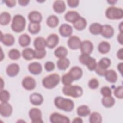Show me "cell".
<instances>
[{
	"instance_id": "1",
	"label": "cell",
	"mask_w": 123,
	"mask_h": 123,
	"mask_svg": "<svg viewBox=\"0 0 123 123\" xmlns=\"http://www.w3.org/2000/svg\"><path fill=\"white\" fill-rule=\"evenodd\" d=\"M54 103L57 108L65 112L72 111L74 107V102L72 99L61 96L56 97L54 99Z\"/></svg>"
},
{
	"instance_id": "35",
	"label": "cell",
	"mask_w": 123,
	"mask_h": 123,
	"mask_svg": "<svg viewBox=\"0 0 123 123\" xmlns=\"http://www.w3.org/2000/svg\"><path fill=\"white\" fill-rule=\"evenodd\" d=\"M22 56L25 60H32L35 58L34 50L30 48H25L22 52Z\"/></svg>"
},
{
	"instance_id": "24",
	"label": "cell",
	"mask_w": 123,
	"mask_h": 123,
	"mask_svg": "<svg viewBox=\"0 0 123 123\" xmlns=\"http://www.w3.org/2000/svg\"><path fill=\"white\" fill-rule=\"evenodd\" d=\"M33 45L35 49H45V48L47 47L46 39L43 37H38L34 39Z\"/></svg>"
},
{
	"instance_id": "23",
	"label": "cell",
	"mask_w": 123,
	"mask_h": 123,
	"mask_svg": "<svg viewBox=\"0 0 123 123\" xmlns=\"http://www.w3.org/2000/svg\"><path fill=\"white\" fill-rule=\"evenodd\" d=\"M41 13L37 11H32L28 15V19L30 22L40 23L42 20Z\"/></svg>"
},
{
	"instance_id": "17",
	"label": "cell",
	"mask_w": 123,
	"mask_h": 123,
	"mask_svg": "<svg viewBox=\"0 0 123 123\" xmlns=\"http://www.w3.org/2000/svg\"><path fill=\"white\" fill-rule=\"evenodd\" d=\"M59 32L60 34L63 37H70L73 33V27L69 24H63L60 26Z\"/></svg>"
},
{
	"instance_id": "38",
	"label": "cell",
	"mask_w": 123,
	"mask_h": 123,
	"mask_svg": "<svg viewBox=\"0 0 123 123\" xmlns=\"http://www.w3.org/2000/svg\"><path fill=\"white\" fill-rule=\"evenodd\" d=\"M11 20V14L7 12H3L0 14V24L2 25H8Z\"/></svg>"
},
{
	"instance_id": "51",
	"label": "cell",
	"mask_w": 123,
	"mask_h": 123,
	"mask_svg": "<svg viewBox=\"0 0 123 123\" xmlns=\"http://www.w3.org/2000/svg\"><path fill=\"white\" fill-rule=\"evenodd\" d=\"M117 40L119 43L121 45H123V33H119L117 37Z\"/></svg>"
},
{
	"instance_id": "4",
	"label": "cell",
	"mask_w": 123,
	"mask_h": 123,
	"mask_svg": "<svg viewBox=\"0 0 123 123\" xmlns=\"http://www.w3.org/2000/svg\"><path fill=\"white\" fill-rule=\"evenodd\" d=\"M60 82V76L57 73H53L45 76L42 81L43 86L47 89L55 88Z\"/></svg>"
},
{
	"instance_id": "29",
	"label": "cell",
	"mask_w": 123,
	"mask_h": 123,
	"mask_svg": "<svg viewBox=\"0 0 123 123\" xmlns=\"http://www.w3.org/2000/svg\"><path fill=\"white\" fill-rule=\"evenodd\" d=\"M110 44L106 41H102L98 45V49L99 53L102 54L108 53L111 49Z\"/></svg>"
},
{
	"instance_id": "44",
	"label": "cell",
	"mask_w": 123,
	"mask_h": 123,
	"mask_svg": "<svg viewBox=\"0 0 123 123\" xmlns=\"http://www.w3.org/2000/svg\"><path fill=\"white\" fill-rule=\"evenodd\" d=\"M88 86L91 89L94 90L97 89L99 86L98 80L96 78H93L91 79L88 83Z\"/></svg>"
},
{
	"instance_id": "18",
	"label": "cell",
	"mask_w": 123,
	"mask_h": 123,
	"mask_svg": "<svg viewBox=\"0 0 123 123\" xmlns=\"http://www.w3.org/2000/svg\"><path fill=\"white\" fill-rule=\"evenodd\" d=\"M114 34V30L111 25L107 24L102 25L100 34L103 37L107 39H110L113 36Z\"/></svg>"
},
{
	"instance_id": "3",
	"label": "cell",
	"mask_w": 123,
	"mask_h": 123,
	"mask_svg": "<svg viewBox=\"0 0 123 123\" xmlns=\"http://www.w3.org/2000/svg\"><path fill=\"white\" fill-rule=\"evenodd\" d=\"M26 26V19L21 14L15 15L12 20L11 29L15 33H20L24 31Z\"/></svg>"
},
{
	"instance_id": "26",
	"label": "cell",
	"mask_w": 123,
	"mask_h": 123,
	"mask_svg": "<svg viewBox=\"0 0 123 123\" xmlns=\"http://www.w3.org/2000/svg\"><path fill=\"white\" fill-rule=\"evenodd\" d=\"M104 76L108 82L111 83H115L118 79V75L116 72L112 69L107 70Z\"/></svg>"
},
{
	"instance_id": "42",
	"label": "cell",
	"mask_w": 123,
	"mask_h": 123,
	"mask_svg": "<svg viewBox=\"0 0 123 123\" xmlns=\"http://www.w3.org/2000/svg\"><path fill=\"white\" fill-rule=\"evenodd\" d=\"M62 81L64 86L71 85L72 83L74 81L69 74L67 73L62 75Z\"/></svg>"
},
{
	"instance_id": "54",
	"label": "cell",
	"mask_w": 123,
	"mask_h": 123,
	"mask_svg": "<svg viewBox=\"0 0 123 123\" xmlns=\"http://www.w3.org/2000/svg\"><path fill=\"white\" fill-rule=\"evenodd\" d=\"M72 123H83V121L82 119L80 117H76L73 119Z\"/></svg>"
},
{
	"instance_id": "30",
	"label": "cell",
	"mask_w": 123,
	"mask_h": 123,
	"mask_svg": "<svg viewBox=\"0 0 123 123\" xmlns=\"http://www.w3.org/2000/svg\"><path fill=\"white\" fill-rule=\"evenodd\" d=\"M91 111L89 107L86 105L79 106L76 110V113L80 117H86L89 115Z\"/></svg>"
},
{
	"instance_id": "58",
	"label": "cell",
	"mask_w": 123,
	"mask_h": 123,
	"mask_svg": "<svg viewBox=\"0 0 123 123\" xmlns=\"http://www.w3.org/2000/svg\"><path fill=\"white\" fill-rule=\"evenodd\" d=\"M0 49H1V55H0V61H1L4 58V53H3V51H2V48L1 47Z\"/></svg>"
},
{
	"instance_id": "22",
	"label": "cell",
	"mask_w": 123,
	"mask_h": 123,
	"mask_svg": "<svg viewBox=\"0 0 123 123\" xmlns=\"http://www.w3.org/2000/svg\"><path fill=\"white\" fill-rule=\"evenodd\" d=\"M52 8L53 11L59 14L63 13L66 10V4L63 0H57L53 4Z\"/></svg>"
},
{
	"instance_id": "10",
	"label": "cell",
	"mask_w": 123,
	"mask_h": 123,
	"mask_svg": "<svg viewBox=\"0 0 123 123\" xmlns=\"http://www.w3.org/2000/svg\"><path fill=\"white\" fill-rule=\"evenodd\" d=\"M22 86L26 90H32L36 86V82L35 79L32 76H27L22 80Z\"/></svg>"
},
{
	"instance_id": "8",
	"label": "cell",
	"mask_w": 123,
	"mask_h": 123,
	"mask_svg": "<svg viewBox=\"0 0 123 123\" xmlns=\"http://www.w3.org/2000/svg\"><path fill=\"white\" fill-rule=\"evenodd\" d=\"M29 118L33 123H42V114L41 110L37 108H31L28 112Z\"/></svg>"
},
{
	"instance_id": "33",
	"label": "cell",
	"mask_w": 123,
	"mask_h": 123,
	"mask_svg": "<svg viewBox=\"0 0 123 123\" xmlns=\"http://www.w3.org/2000/svg\"><path fill=\"white\" fill-rule=\"evenodd\" d=\"M101 103L104 107L110 108L114 105L115 100L112 96L109 97H103L101 99Z\"/></svg>"
},
{
	"instance_id": "7",
	"label": "cell",
	"mask_w": 123,
	"mask_h": 123,
	"mask_svg": "<svg viewBox=\"0 0 123 123\" xmlns=\"http://www.w3.org/2000/svg\"><path fill=\"white\" fill-rule=\"evenodd\" d=\"M111 60L106 57L101 58L97 64L95 71L99 76H104L107 69L111 65Z\"/></svg>"
},
{
	"instance_id": "13",
	"label": "cell",
	"mask_w": 123,
	"mask_h": 123,
	"mask_svg": "<svg viewBox=\"0 0 123 123\" xmlns=\"http://www.w3.org/2000/svg\"><path fill=\"white\" fill-rule=\"evenodd\" d=\"M0 40L4 45L7 47L12 46L15 42V38L10 33L3 34L1 31H0Z\"/></svg>"
},
{
	"instance_id": "37",
	"label": "cell",
	"mask_w": 123,
	"mask_h": 123,
	"mask_svg": "<svg viewBox=\"0 0 123 123\" xmlns=\"http://www.w3.org/2000/svg\"><path fill=\"white\" fill-rule=\"evenodd\" d=\"M41 29L40 23L30 22L28 25V30L29 32L32 35L37 34L39 32Z\"/></svg>"
},
{
	"instance_id": "47",
	"label": "cell",
	"mask_w": 123,
	"mask_h": 123,
	"mask_svg": "<svg viewBox=\"0 0 123 123\" xmlns=\"http://www.w3.org/2000/svg\"><path fill=\"white\" fill-rule=\"evenodd\" d=\"M55 65L51 61H47L44 64V68L47 72H51L54 70Z\"/></svg>"
},
{
	"instance_id": "19",
	"label": "cell",
	"mask_w": 123,
	"mask_h": 123,
	"mask_svg": "<svg viewBox=\"0 0 123 123\" xmlns=\"http://www.w3.org/2000/svg\"><path fill=\"white\" fill-rule=\"evenodd\" d=\"M28 70L31 74L38 75L40 74L42 71V66L39 62H34L29 64Z\"/></svg>"
},
{
	"instance_id": "25",
	"label": "cell",
	"mask_w": 123,
	"mask_h": 123,
	"mask_svg": "<svg viewBox=\"0 0 123 123\" xmlns=\"http://www.w3.org/2000/svg\"><path fill=\"white\" fill-rule=\"evenodd\" d=\"M80 17V15L77 12L75 11H69L65 13L64 18L66 21L73 24Z\"/></svg>"
},
{
	"instance_id": "52",
	"label": "cell",
	"mask_w": 123,
	"mask_h": 123,
	"mask_svg": "<svg viewBox=\"0 0 123 123\" xmlns=\"http://www.w3.org/2000/svg\"><path fill=\"white\" fill-rule=\"evenodd\" d=\"M18 2L20 5H21L22 6H26L29 4V3L30 2V0H19L18 1Z\"/></svg>"
},
{
	"instance_id": "49",
	"label": "cell",
	"mask_w": 123,
	"mask_h": 123,
	"mask_svg": "<svg viewBox=\"0 0 123 123\" xmlns=\"http://www.w3.org/2000/svg\"><path fill=\"white\" fill-rule=\"evenodd\" d=\"M3 2L9 8H12L16 5V1L14 0H7L3 1Z\"/></svg>"
},
{
	"instance_id": "5",
	"label": "cell",
	"mask_w": 123,
	"mask_h": 123,
	"mask_svg": "<svg viewBox=\"0 0 123 123\" xmlns=\"http://www.w3.org/2000/svg\"><path fill=\"white\" fill-rule=\"evenodd\" d=\"M105 16L110 20H120L123 18V10L121 8L110 6L106 9Z\"/></svg>"
},
{
	"instance_id": "9",
	"label": "cell",
	"mask_w": 123,
	"mask_h": 123,
	"mask_svg": "<svg viewBox=\"0 0 123 123\" xmlns=\"http://www.w3.org/2000/svg\"><path fill=\"white\" fill-rule=\"evenodd\" d=\"M49 121L52 123H69L70 119L65 115L58 112H53L50 115Z\"/></svg>"
},
{
	"instance_id": "12",
	"label": "cell",
	"mask_w": 123,
	"mask_h": 123,
	"mask_svg": "<svg viewBox=\"0 0 123 123\" xmlns=\"http://www.w3.org/2000/svg\"><path fill=\"white\" fill-rule=\"evenodd\" d=\"M13 109L12 105L7 102H1L0 104V114L1 116L7 118L12 113Z\"/></svg>"
},
{
	"instance_id": "27",
	"label": "cell",
	"mask_w": 123,
	"mask_h": 123,
	"mask_svg": "<svg viewBox=\"0 0 123 123\" xmlns=\"http://www.w3.org/2000/svg\"><path fill=\"white\" fill-rule=\"evenodd\" d=\"M73 25L74 27L76 30L81 31L86 28L87 25V21L85 18L80 16L77 20L73 23Z\"/></svg>"
},
{
	"instance_id": "28",
	"label": "cell",
	"mask_w": 123,
	"mask_h": 123,
	"mask_svg": "<svg viewBox=\"0 0 123 123\" xmlns=\"http://www.w3.org/2000/svg\"><path fill=\"white\" fill-rule=\"evenodd\" d=\"M70 61L66 57L59 59L57 61V66L59 70L65 71L69 66Z\"/></svg>"
},
{
	"instance_id": "14",
	"label": "cell",
	"mask_w": 123,
	"mask_h": 123,
	"mask_svg": "<svg viewBox=\"0 0 123 123\" xmlns=\"http://www.w3.org/2000/svg\"><path fill=\"white\" fill-rule=\"evenodd\" d=\"M81 42V39L78 36H71L67 40V45L70 49L76 50L80 48Z\"/></svg>"
},
{
	"instance_id": "56",
	"label": "cell",
	"mask_w": 123,
	"mask_h": 123,
	"mask_svg": "<svg viewBox=\"0 0 123 123\" xmlns=\"http://www.w3.org/2000/svg\"><path fill=\"white\" fill-rule=\"evenodd\" d=\"M117 0H107V2L110 5H114L116 2H117Z\"/></svg>"
},
{
	"instance_id": "32",
	"label": "cell",
	"mask_w": 123,
	"mask_h": 123,
	"mask_svg": "<svg viewBox=\"0 0 123 123\" xmlns=\"http://www.w3.org/2000/svg\"><path fill=\"white\" fill-rule=\"evenodd\" d=\"M102 25L98 23H93L89 27L90 33L93 35H98L100 34L102 30Z\"/></svg>"
},
{
	"instance_id": "40",
	"label": "cell",
	"mask_w": 123,
	"mask_h": 123,
	"mask_svg": "<svg viewBox=\"0 0 123 123\" xmlns=\"http://www.w3.org/2000/svg\"><path fill=\"white\" fill-rule=\"evenodd\" d=\"M21 54L20 51L16 49H12L8 52V57L12 60H17L20 59Z\"/></svg>"
},
{
	"instance_id": "31",
	"label": "cell",
	"mask_w": 123,
	"mask_h": 123,
	"mask_svg": "<svg viewBox=\"0 0 123 123\" xmlns=\"http://www.w3.org/2000/svg\"><path fill=\"white\" fill-rule=\"evenodd\" d=\"M31 41L30 37L26 33L21 35L18 39L19 44L22 47H26L28 46L30 44Z\"/></svg>"
},
{
	"instance_id": "6",
	"label": "cell",
	"mask_w": 123,
	"mask_h": 123,
	"mask_svg": "<svg viewBox=\"0 0 123 123\" xmlns=\"http://www.w3.org/2000/svg\"><path fill=\"white\" fill-rule=\"evenodd\" d=\"M78 59L79 62L81 64L86 65L89 71H93L95 70L97 62L94 58L90 56V55L81 54Z\"/></svg>"
},
{
	"instance_id": "16",
	"label": "cell",
	"mask_w": 123,
	"mask_h": 123,
	"mask_svg": "<svg viewBox=\"0 0 123 123\" xmlns=\"http://www.w3.org/2000/svg\"><path fill=\"white\" fill-rule=\"evenodd\" d=\"M47 47L52 49L55 48L59 42V37L57 34L53 33L48 36L46 39Z\"/></svg>"
},
{
	"instance_id": "34",
	"label": "cell",
	"mask_w": 123,
	"mask_h": 123,
	"mask_svg": "<svg viewBox=\"0 0 123 123\" xmlns=\"http://www.w3.org/2000/svg\"><path fill=\"white\" fill-rule=\"evenodd\" d=\"M54 54V55L59 59L65 58L68 54V50L65 47L61 46L55 49Z\"/></svg>"
},
{
	"instance_id": "41",
	"label": "cell",
	"mask_w": 123,
	"mask_h": 123,
	"mask_svg": "<svg viewBox=\"0 0 123 123\" xmlns=\"http://www.w3.org/2000/svg\"><path fill=\"white\" fill-rule=\"evenodd\" d=\"M10 98V94L9 92L5 89L0 90V100L1 102H7Z\"/></svg>"
},
{
	"instance_id": "43",
	"label": "cell",
	"mask_w": 123,
	"mask_h": 123,
	"mask_svg": "<svg viewBox=\"0 0 123 123\" xmlns=\"http://www.w3.org/2000/svg\"><path fill=\"white\" fill-rule=\"evenodd\" d=\"M46 50L45 49L37 50L34 49V57L36 59H41L44 58L46 55Z\"/></svg>"
},
{
	"instance_id": "46",
	"label": "cell",
	"mask_w": 123,
	"mask_h": 123,
	"mask_svg": "<svg viewBox=\"0 0 123 123\" xmlns=\"http://www.w3.org/2000/svg\"><path fill=\"white\" fill-rule=\"evenodd\" d=\"M100 93L103 97H109L112 95V91L109 86H104L101 88Z\"/></svg>"
},
{
	"instance_id": "11",
	"label": "cell",
	"mask_w": 123,
	"mask_h": 123,
	"mask_svg": "<svg viewBox=\"0 0 123 123\" xmlns=\"http://www.w3.org/2000/svg\"><path fill=\"white\" fill-rule=\"evenodd\" d=\"M79 49L81 54L90 55L94 49V45L91 41L85 40L82 41Z\"/></svg>"
},
{
	"instance_id": "45",
	"label": "cell",
	"mask_w": 123,
	"mask_h": 123,
	"mask_svg": "<svg viewBox=\"0 0 123 123\" xmlns=\"http://www.w3.org/2000/svg\"><path fill=\"white\" fill-rule=\"evenodd\" d=\"M123 87L122 86H119L116 87L113 91L114 96L119 99H122L123 98Z\"/></svg>"
},
{
	"instance_id": "50",
	"label": "cell",
	"mask_w": 123,
	"mask_h": 123,
	"mask_svg": "<svg viewBox=\"0 0 123 123\" xmlns=\"http://www.w3.org/2000/svg\"><path fill=\"white\" fill-rule=\"evenodd\" d=\"M116 56L118 59L122 61L123 60V48L118 49V50L117 52Z\"/></svg>"
},
{
	"instance_id": "20",
	"label": "cell",
	"mask_w": 123,
	"mask_h": 123,
	"mask_svg": "<svg viewBox=\"0 0 123 123\" xmlns=\"http://www.w3.org/2000/svg\"><path fill=\"white\" fill-rule=\"evenodd\" d=\"M74 81L78 80L80 79L83 74L82 69L79 66H75L71 68L70 71L68 72Z\"/></svg>"
},
{
	"instance_id": "55",
	"label": "cell",
	"mask_w": 123,
	"mask_h": 123,
	"mask_svg": "<svg viewBox=\"0 0 123 123\" xmlns=\"http://www.w3.org/2000/svg\"><path fill=\"white\" fill-rule=\"evenodd\" d=\"M120 33H123V22H121L118 26Z\"/></svg>"
},
{
	"instance_id": "53",
	"label": "cell",
	"mask_w": 123,
	"mask_h": 123,
	"mask_svg": "<svg viewBox=\"0 0 123 123\" xmlns=\"http://www.w3.org/2000/svg\"><path fill=\"white\" fill-rule=\"evenodd\" d=\"M123 62H121L119 63L117 65V69L122 75H123Z\"/></svg>"
},
{
	"instance_id": "39",
	"label": "cell",
	"mask_w": 123,
	"mask_h": 123,
	"mask_svg": "<svg viewBox=\"0 0 123 123\" xmlns=\"http://www.w3.org/2000/svg\"><path fill=\"white\" fill-rule=\"evenodd\" d=\"M89 122L90 123H101L102 122L101 115L98 112L94 111L89 114Z\"/></svg>"
},
{
	"instance_id": "15",
	"label": "cell",
	"mask_w": 123,
	"mask_h": 123,
	"mask_svg": "<svg viewBox=\"0 0 123 123\" xmlns=\"http://www.w3.org/2000/svg\"><path fill=\"white\" fill-rule=\"evenodd\" d=\"M20 72V66L16 63H12L9 64L6 69V74L11 77L16 76Z\"/></svg>"
},
{
	"instance_id": "2",
	"label": "cell",
	"mask_w": 123,
	"mask_h": 123,
	"mask_svg": "<svg viewBox=\"0 0 123 123\" xmlns=\"http://www.w3.org/2000/svg\"><path fill=\"white\" fill-rule=\"evenodd\" d=\"M62 92L63 94L67 96L73 98H78L81 97L83 94V89L82 87L78 85L64 86Z\"/></svg>"
},
{
	"instance_id": "57",
	"label": "cell",
	"mask_w": 123,
	"mask_h": 123,
	"mask_svg": "<svg viewBox=\"0 0 123 123\" xmlns=\"http://www.w3.org/2000/svg\"><path fill=\"white\" fill-rule=\"evenodd\" d=\"M0 84H1V88H0V90H1L3 89V88L4 86V82L1 77L0 78Z\"/></svg>"
},
{
	"instance_id": "21",
	"label": "cell",
	"mask_w": 123,
	"mask_h": 123,
	"mask_svg": "<svg viewBox=\"0 0 123 123\" xmlns=\"http://www.w3.org/2000/svg\"><path fill=\"white\" fill-rule=\"evenodd\" d=\"M29 101L33 105L40 106L43 103L44 98L41 94L38 93H33L29 96Z\"/></svg>"
},
{
	"instance_id": "48",
	"label": "cell",
	"mask_w": 123,
	"mask_h": 123,
	"mask_svg": "<svg viewBox=\"0 0 123 123\" xmlns=\"http://www.w3.org/2000/svg\"><path fill=\"white\" fill-rule=\"evenodd\" d=\"M69 7L72 8L77 7L79 4V0H68L67 1Z\"/></svg>"
},
{
	"instance_id": "36",
	"label": "cell",
	"mask_w": 123,
	"mask_h": 123,
	"mask_svg": "<svg viewBox=\"0 0 123 123\" xmlns=\"http://www.w3.org/2000/svg\"><path fill=\"white\" fill-rule=\"evenodd\" d=\"M59 23V19L58 17L55 15H51L49 16L46 21L47 25L50 28H55L57 27Z\"/></svg>"
}]
</instances>
